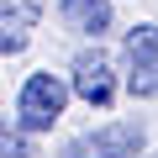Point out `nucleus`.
<instances>
[{"label":"nucleus","instance_id":"f257e3e1","mask_svg":"<svg viewBox=\"0 0 158 158\" xmlns=\"http://www.w3.org/2000/svg\"><path fill=\"white\" fill-rule=\"evenodd\" d=\"M63 106H69V85L58 74H32L27 85H21V95H16V127L21 132H48L58 116H63Z\"/></svg>","mask_w":158,"mask_h":158},{"label":"nucleus","instance_id":"f03ea898","mask_svg":"<svg viewBox=\"0 0 158 158\" xmlns=\"http://www.w3.org/2000/svg\"><path fill=\"white\" fill-rule=\"evenodd\" d=\"M142 121H111L100 132H85V137H74L63 148V158H132L142 148Z\"/></svg>","mask_w":158,"mask_h":158},{"label":"nucleus","instance_id":"7ed1b4c3","mask_svg":"<svg viewBox=\"0 0 158 158\" xmlns=\"http://www.w3.org/2000/svg\"><path fill=\"white\" fill-rule=\"evenodd\" d=\"M69 85H74V95L85 100V106H111L116 100V69H111V58L100 53V48H85L74 58V74H69Z\"/></svg>","mask_w":158,"mask_h":158},{"label":"nucleus","instance_id":"20e7f679","mask_svg":"<svg viewBox=\"0 0 158 158\" xmlns=\"http://www.w3.org/2000/svg\"><path fill=\"white\" fill-rule=\"evenodd\" d=\"M37 0H11V6H0V53H27L32 42V27H37Z\"/></svg>","mask_w":158,"mask_h":158},{"label":"nucleus","instance_id":"39448f33","mask_svg":"<svg viewBox=\"0 0 158 158\" xmlns=\"http://www.w3.org/2000/svg\"><path fill=\"white\" fill-rule=\"evenodd\" d=\"M58 11L79 37L100 42V32H111V0H58Z\"/></svg>","mask_w":158,"mask_h":158},{"label":"nucleus","instance_id":"423d86ee","mask_svg":"<svg viewBox=\"0 0 158 158\" xmlns=\"http://www.w3.org/2000/svg\"><path fill=\"white\" fill-rule=\"evenodd\" d=\"M127 90H132L137 100H153V95H158V53L132 63V74H127Z\"/></svg>","mask_w":158,"mask_h":158},{"label":"nucleus","instance_id":"0eeeda50","mask_svg":"<svg viewBox=\"0 0 158 158\" xmlns=\"http://www.w3.org/2000/svg\"><path fill=\"white\" fill-rule=\"evenodd\" d=\"M0 158H37L32 132H21L16 121H0Z\"/></svg>","mask_w":158,"mask_h":158},{"label":"nucleus","instance_id":"6e6552de","mask_svg":"<svg viewBox=\"0 0 158 158\" xmlns=\"http://www.w3.org/2000/svg\"><path fill=\"white\" fill-rule=\"evenodd\" d=\"M153 53H158V27H153V21L132 27V32H127V58L137 63V58H153Z\"/></svg>","mask_w":158,"mask_h":158}]
</instances>
